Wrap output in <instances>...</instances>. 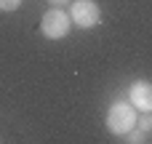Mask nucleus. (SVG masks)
I'll list each match as a JSON object with an SVG mask.
<instances>
[{"mask_svg":"<svg viewBox=\"0 0 152 144\" xmlns=\"http://www.w3.org/2000/svg\"><path fill=\"white\" fill-rule=\"evenodd\" d=\"M136 107L131 104V102H115L112 107H110V112H107V128L112 131V134H118V136H123V134H128L131 128H136Z\"/></svg>","mask_w":152,"mask_h":144,"instance_id":"nucleus-1","label":"nucleus"},{"mask_svg":"<svg viewBox=\"0 0 152 144\" xmlns=\"http://www.w3.org/2000/svg\"><path fill=\"white\" fill-rule=\"evenodd\" d=\"M69 27H72V19H69V13L61 11V8L45 11L43 19H40V32H43L48 40H61V37H67Z\"/></svg>","mask_w":152,"mask_h":144,"instance_id":"nucleus-2","label":"nucleus"},{"mask_svg":"<svg viewBox=\"0 0 152 144\" xmlns=\"http://www.w3.org/2000/svg\"><path fill=\"white\" fill-rule=\"evenodd\" d=\"M69 19H72L77 27L91 29V27H96V24L102 21V8H99L96 0H72V5H69Z\"/></svg>","mask_w":152,"mask_h":144,"instance_id":"nucleus-3","label":"nucleus"},{"mask_svg":"<svg viewBox=\"0 0 152 144\" xmlns=\"http://www.w3.org/2000/svg\"><path fill=\"white\" fill-rule=\"evenodd\" d=\"M131 104L142 112H152V83L136 80L131 86Z\"/></svg>","mask_w":152,"mask_h":144,"instance_id":"nucleus-4","label":"nucleus"},{"mask_svg":"<svg viewBox=\"0 0 152 144\" xmlns=\"http://www.w3.org/2000/svg\"><path fill=\"white\" fill-rule=\"evenodd\" d=\"M128 134H131V136H126V142H144V139H147V136H144V131H142V128H139V131H134V128H131V131H128Z\"/></svg>","mask_w":152,"mask_h":144,"instance_id":"nucleus-5","label":"nucleus"},{"mask_svg":"<svg viewBox=\"0 0 152 144\" xmlns=\"http://www.w3.org/2000/svg\"><path fill=\"white\" fill-rule=\"evenodd\" d=\"M136 126H142V131H150V128H152V115H144V118H136Z\"/></svg>","mask_w":152,"mask_h":144,"instance_id":"nucleus-6","label":"nucleus"},{"mask_svg":"<svg viewBox=\"0 0 152 144\" xmlns=\"http://www.w3.org/2000/svg\"><path fill=\"white\" fill-rule=\"evenodd\" d=\"M19 3H21V0H0V8H3V11H16Z\"/></svg>","mask_w":152,"mask_h":144,"instance_id":"nucleus-7","label":"nucleus"},{"mask_svg":"<svg viewBox=\"0 0 152 144\" xmlns=\"http://www.w3.org/2000/svg\"><path fill=\"white\" fill-rule=\"evenodd\" d=\"M67 3H69V0H48V5H51V8H64Z\"/></svg>","mask_w":152,"mask_h":144,"instance_id":"nucleus-8","label":"nucleus"}]
</instances>
